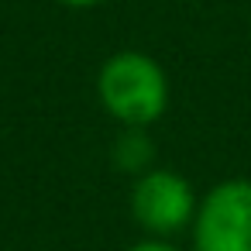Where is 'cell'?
Here are the masks:
<instances>
[{
	"label": "cell",
	"instance_id": "6da1fadb",
	"mask_svg": "<svg viewBox=\"0 0 251 251\" xmlns=\"http://www.w3.org/2000/svg\"><path fill=\"white\" fill-rule=\"evenodd\" d=\"M169 76L148 52H114L97 73V100L121 127H151L169 110Z\"/></svg>",
	"mask_w": 251,
	"mask_h": 251
},
{
	"label": "cell",
	"instance_id": "7a4b0ae2",
	"mask_svg": "<svg viewBox=\"0 0 251 251\" xmlns=\"http://www.w3.org/2000/svg\"><path fill=\"white\" fill-rule=\"evenodd\" d=\"M193 251H251V179L210 186L189 224Z\"/></svg>",
	"mask_w": 251,
	"mask_h": 251
},
{
	"label": "cell",
	"instance_id": "3957f363",
	"mask_svg": "<svg viewBox=\"0 0 251 251\" xmlns=\"http://www.w3.org/2000/svg\"><path fill=\"white\" fill-rule=\"evenodd\" d=\"M196 189L176 169H148L134 176L131 186V217L148 237H176L196 217Z\"/></svg>",
	"mask_w": 251,
	"mask_h": 251
},
{
	"label": "cell",
	"instance_id": "277c9868",
	"mask_svg": "<svg viewBox=\"0 0 251 251\" xmlns=\"http://www.w3.org/2000/svg\"><path fill=\"white\" fill-rule=\"evenodd\" d=\"M155 162V148H151V138H148V127H124L114 141V165L121 172H131V176H141Z\"/></svg>",
	"mask_w": 251,
	"mask_h": 251
},
{
	"label": "cell",
	"instance_id": "5b68a950",
	"mask_svg": "<svg viewBox=\"0 0 251 251\" xmlns=\"http://www.w3.org/2000/svg\"><path fill=\"white\" fill-rule=\"evenodd\" d=\"M124 251H179V248L172 241H165V237H145V241H138V244H131Z\"/></svg>",
	"mask_w": 251,
	"mask_h": 251
},
{
	"label": "cell",
	"instance_id": "8992f818",
	"mask_svg": "<svg viewBox=\"0 0 251 251\" xmlns=\"http://www.w3.org/2000/svg\"><path fill=\"white\" fill-rule=\"evenodd\" d=\"M62 7H69V11H90V7H97V4H103V0H59Z\"/></svg>",
	"mask_w": 251,
	"mask_h": 251
}]
</instances>
